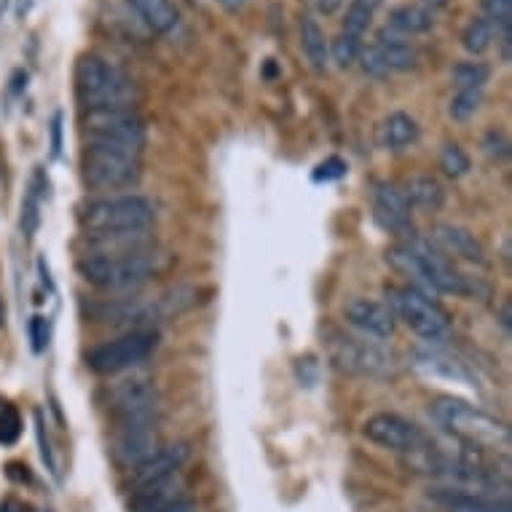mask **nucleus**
I'll list each match as a JSON object with an SVG mask.
<instances>
[{"label":"nucleus","instance_id":"obj_19","mask_svg":"<svg viewBox=\"0 0 512 512\" xmlns=\"http://www.w3.org/2000/svg\"><path fill=\"white\" fill-rule=\"evenodd\" d=\"M89 247H92L89 255H129V252L151 250V236H148V228L108 231V234H92Z\"/></svg>","mask_w":512,"mask_h":512},{"label":"nucleus","instance_id":"obj_35","mask_svg":"<svg viewBox=\"0 0 512 512\" xmlns=\"http://www.w3.org/2000/svg\"><path fill=\"white\" fill-rule=\"evenodd\" d=\"M486 19L494 25L496 35L512 27V0H483Z\"/></svg>","mask_w":512,"mask_h":512},{"label":"nucleus","instance_id":"obj_31","mask_svg":"<svg viewBox=\"0 0 512 512\" xmlns=\"http://www.w3.org/2000/svg\"><path fill=\"white\" fill-rule=\"evenodd\" d=\"M483 89H459L456 97L448 105V113L454 121H470L480 108H483Z\"/></svg>","mask_w":512,"mask_h":512},{"label":"nucleus","instance_id":"obj_33","mask_svg":"<svg viewBox=\"0 0 512 512\" xmlns=\"http://www.w3.org/2000/svg\"><path fill=\"white\" fill-rule=\"evenodd\" d=\"M22 435V416L9 400H0V445H14Z\"/></svg>","mask_w":512,"mask_h":512},{"label":"nucleus","instance_id":"obj_6","mask_svg":"<svg viewBox=\"0 0 512 512\" xmlns=\"http://www.w3.org/2000/svg\"><path fill=\"white\" fill-rule=\"evenodd\" d=\"M156 218L153 204L145 196H102L78 207V220L92 234L108 231H140L148 228Z\"/></svg>","mask_w":512,"mask_h":512},{"label":"nucleus","instance_id":"obj_25","mask_svg":"<svg viewBox=\"0 0 512 512\" xmlns=\"http://www.w3.org/2000/svg\"><path fill=\"white\" fill-rule=\"evenodd\" d=\"M435 19H432V11L421 9V6H397V9L389 11V30L397 35H419L432 30Z\"/></svg>","mask_w":512,"mask_h":512},{"label":"nucleus","instance_id":"obj_40","mask_svg":"<svg viewBox=\"0 0 512 512\" xmlns=\"http://www.w3.org/2000/svg\"><path fill=\"white\" fill-rule=\"evenodd\" d=\"M483 148L491 159H507V153H510V143H507V137L502 132H488L486 140H483Z\"/></svg>","mask_w":512,"mask_h":512},{"label":"nucleus","instance_id":"obj_48","mask_svg":"<svg viewBox=\"0 0 512 512\" xmlns=\"http://www.w3.org/2000/svg\"><path fill=\"white\" fill-rule=\"evenodd\" d=\"M220 3H226V6H239L242 0H220Z\"/></svg>","mask_w":512,"mask_h":512},{"label":"nucleus","instance_id":"obj_21","mask_svg":"<svg viewBox=\"0 0 512 512\" xmlns=\"http://www.w3.org/2000/svg\"><path fill=\"white\" fill-rule=\"evenodd\" d=\"M378 135H381V145H384L387 151H405V148H411V145L419 140V124H416V118L413 116H408L403 110H397V113H389V116L384 118Z\"/></svg>","mask_w":512,"mask_h":512},{"label":"nucleus","instance_id":"obj_29","mask_svg":"<svg viewBox=\"0 0 512 512\" xmlns=\"http://www.w3.org/2000/svg\"><path fill=\"white\" fill-rule=\"evenodd\" d=\"M330 46V59L336 62L338 68L349 70L360 59V51H362V43L357 35H349V33H338L333 41L328 43Z\"/></svg>","mask_w":512,"mask_h":512},{"label":"nucleus","instance_id":"obj_20","mask_svg":"<svg viewBox=\"0 0 512 512\" xmlns=\"http://www.w3.org/2000/svg\"><path fill=\"white\" fill-rule=\"evenodd\" d=\"M376 49L381 51V57L387 62L389 73L397 70V73H408V70H416L419 65V51L411 41H405L403 35L389 33V30H381L378 33Z\"/></svg>","mask_w":512,"mask_h":512},{"label":"nucleus","instance_id":"obj_46","mask_svg":"<svg viewBox=\"0 0 512 512\" xmlns=\"http://www.w3.org/2000/svg\"><path fill=\"white\" fill-rule=\"evenodd\" d=\"M427 6H432V9H443V6H448V0H424Z\"/></svg>","mask_w":512,"mask_h":512},{"label":"nucleus","instance_id":"obj_37","mask_svg":"<svg viewBox=\"0 0 512 512\" xmlns=\"http://www.w3.org/2000/svg\"><path fill=\"white\" fill-rule=\"evenodd\" d=\"M357 62H360L362 70H365L370 78H378V81H381V78L389 76L387 62H384V57H381V51L376 49V43H373V46H368V49H362Z\"/></svg>","mask_w":512,"mask_h":512},{"label":"nucleus","instance_id":"obj_44","mask_svg":"<svg viewBox=\"0 0 512 512\" xmlns=\"http://www.w3.org/2000/svg\"><path fill=\"white\" fill-rule=\"evenodd\" d=\"M502 325H504V330H510V303H504V309H502Z\"/></svg>","mask_w":512,"mask_h":512},{"label":"nucleus","instance_id":"obj_14","mask_svg":"<svg viewBox=\"0 0 512 512\" xmlns=\"http://www.w3.org/2000/svg\"><path fill=\"white\" fill-rule=\"evenodd\" d=\"M161 448V437L156 424L148 427H124L113 440V459L116 464L126 467V470H135L137 464H143L145 459H151Z\"/></svg>","mask_w":512,"mask_h":512},{"label":"nucleus","instance_id":"obj_43","mask_svg":"<svg viewBox=\"0 0 512 512\" xmlns=\"http://www.w3.org/2000/svg\"><path fill=\"white\" fill-rule=\"evenodd\" d=\"M314 3V9L322 11V14H333V11L341 6V0H311Z\"/></svg>","mask_w":512,"mask_h":512},{"label":"nucleus","instance_id":"obj_38","mask_svg":"<svg viewBox=\"0 0 512 512\" xmlns=\"http://www.w3.org/2000/svg\"><path fill=\"white\" fill-rule=\"evenodd\" d=\"M30 341H33V352L41 354L49 346V322L43 317L30 319Z\"/></svg>","mask_w":512,"mask_h":512},{"label":"nucleus","instance_id":"obj_8","mask_svg":"<svg viewBox=\"0 0 512 512\" xmlns=\"http://www.w3.org/2000/svg\"><path fill=\"white\" fill-rule=\"evenodd\" d=\"M156 346H159L156 330H129L121 338L94 346L92 352L86 354V365L100 376H113L126 368H135Z\"/></svg>","mask_w":512,"mask_h":512},{"label":"nucleus","instance_id":"obj_36","mask_svg":"<svg viewBox=\"0 0 512 512\" xmlns=\"http://www.w3.org/2000/svg\"><path fill=\"white\" fill-rule=\"evenodd\" d=\"M370 22H373V11H370L368 6H362V3H357V0H354L344 17V33L362 38V33H368Z\"/></svg>","mask_w":512,"mask_h":512},{"label":"nucleus","instance_id":"obj_41","mask_svg":"<svg viewBox=\"0 0 512 512\" xmlns=\"http://www.w3.org/2000/svg\"><path fill=\"white\" fill-rule=\"evenodd\" d=\"M59 151H62V113H57L51 121V153L59 156Z\"/></svg>","mask_w":512,"mask_h":512},{"label":"nucleus","instance_id":"obj_11","mask_svg":"<svg viewBox=\"0 0 512 512\" xmlns=\"http://www.w3.org/2000/svg\"><path fill=\"white\" fill-rule=\"evenodd\" d=\"M110 411L121 421V427H148L156 424L161 413V400L156 387L148 381H126L116 389Z\"/></svg>","mask_w":512,"mask_h":512},{"label":"nucleus","instance_id":"obj_45","mask_svg":"<svg viewBox=\"0 0 512 512\" xmlns=\"http://www.w3.org/2000/svg\"><path fill=\"white\" fill-rule=\"evenodd\" d=\"M6 317H9V309H6V301L0 298V328L6 325Z\"/></svg>","mask_w":512,"mask_h":512},{"label":"nucleus","instance_id":"obj_16","mask_svg":"<svg viewBox=\"0 0 512 512\" xmlns=\"http://www.w3.org/2000/svg\"><path fill=\"white\" fill-rule=\"evenodd\" d=\"M188 454H191L188 443L161 445L151 459H145L143 464H137L135 470H132V475H129V486L140 488L145 486V483H151V480L167 478L172 472H180V467L185 464Z\"/></svg>","mask_w":512,"mask_h":512},{"label":"nucleus","instance_id":"obj_24","mask_svg":"<svg viewBox=\"0 0 512 512\" xmlns=\"http://www.w3.org/2000/svg\"><path fill=\"white\" fill-rule=\"evenodd\" d=\"M126 3L153 33H169L177 25V9L172 6V0H126Z\"/></svg>","mask_w":512,"mask_h":512},{"label":"nucleus","instance_id":"obj_47","mask_svg":"<svg viewBox=\"0 0 512 512\" xmlns=\"http://www.w3.org/2000/svg\"><path fill=\"white\" fill-rule=\"evenodd\" d=\"M357 3H362V6H368L370 11H376V6H381V0H357Z\"/></svg>","mask_w":512,"mask_h":512},{"label":"nucleus","instance_id":"obj_15","mask_svg":"<svg viewBox=\"0 0 512 512\" xmlns=\"http://www.w3.org/2000/svg\"><path fill=\"white\" fill-rule=\"evenodd\" d=\"M373 210H376V220L387 228V231L405 236V239L413 234L411 204H408V199H405V194L397 185H376V191H373Z\"/></svg>","mask_w":512,"mask_h":512},{"label":"nucleus","instance_id":"obj_39","mask_svg":"<svg viewBox=\"0 0 512 512\" xmlns=\"http://www.w3.org/2000/svg\"><path fill=\"white\" fill-rule=\"evenodd\" d=\"M346 175V164L341 159H328V161H322L317 169H314V180L317 183H328V180H338V177H344Z\"/></svg>","mask_w":512,"mask_h":512},{"label":"nucleus","instance_id":"obj_28","mask_svg":"<svg viewBox=\"0 0 512 512\" xmlns=\"http://www.w3.org/2000/svg\"><path fill=\"white\" fill-rule=\"evenodd\" d=\"M494 38H496V30L486 17H475L470 25L464 27V33H462L464 49L470 51V54H475V57L486 54V51L491 49Z\"/></svg>","mask_w":512,"mask_h":512},{"label":"nucleus","instance_id":"obj_22","mask_svg":"<svg viewBox=\"0 0 512 512\" xmlns=\"http://www.w3.org/2000/svg\"><path fill=\"white\" fill-rule=\"evenodd\" d=\"M400 191H403L411 207H419V210L424 212H437L445 204L443 185L429 175L408 177Z\"/></svg>","mask_w":512,"mask_h":512},{"label":"nucleus","instance_id":"obj_17","mask_svg":"<svg viewBox=\"0 0 512 512\" xmlns=\"http://www.w3.org/2000/svg\"><path fill=\"white\" fill-rule=\"evenodd\" d=\"M177 499H183V478L180 472H172L167 478L151 480L140 488H132L129 496V512H159Z\"/></svg>","mask_w":512,"mask_h":512},{"label":"nucleus","instance_id":"obj_27","mask_svg":"<svg viewBox=\"0 0 512 512\" xmlns=\"http://www.w3.org/2000/svg\"><path fill=\"white\" fill-rule=\"evenodd\" d=\"M437 499L445 504V512H510V504L491 502V499H480V496L456 494V491H443Z\"/></svg>","mask_w":512,"mask_h":512},{"label":"nucleus","instance_id":"obj_30","mask_svg":"<svg viewBox=\"0 0 512 512\" xmlns=\"http://www.w3.org/2000/svg\"><path fill=\"white\" fill-rule=\"evenodd\" d=\"M456 89H483L491 78V70L483 62H459L451 73Z\"/></svg>","mask_w":512,"mask_h":512},{"label":"nucleus","instance_id":"obj_2","mask_svg":"<svg viewBox=\"0 0 512 512\" xmlns=\"http://www.w3.org/2000/svg\"><path fill=\"white\" fill-rule=\"evenodd\" d=\"M387 261L397 271H403L405 277L413 279L424 290L448 295H467V277L454 269V263L448 261L443 250H437L435 244L424 236L411 234L405 239L403 247H392L387 252Z\"/></svg>","mask_w":512,"mask_h":512},{"label":"nucleus","instance_id":"obj_13","mask_svg":"<svg viewBox=\"0 0 512 512\" xmlns=\"http://www.w3.org/2000/svg\"><path fill=\"white\" fill-rule=\"evenodd\" d=\"M346 322L376 341H387L395 336V314L387 303L368 301V298H352L344 306Z\"/></svg>","mask_w":512,"mask_h":512},{"label":"nucleus","instance_id":"obj_9","mask_svg":"<svg viewBox=\"0 0 512 512\" xmlns=\"http://www.w3.org/2000/svg\"><path fill=\"white\" fill-rule=\"evenodd\" d=\"M81 175L94 191H124L140 180V159H129L102 148H84Z\"/></svg>","mask_w":512,"mask_h":512},{"label":"nucleus","instance_id":"obj_3","mask_svg":"<svg viewBox=\"0 0 512 512\" xmlns=\"http://www.w3.org/2000/svg\"><path fill=\"white\" fill-rule=\"evenodd\" d=\"M76 92L81 105L89 110L135 108L140 100L135 81L94 54H84L76 62Z\"/></svg>","mask_w":512,"mask_h":512},{"label":"nucleus","instance_id":"obj_34","mask_svg":"<svg viewBox=\"0 0 512 512\" xmlns=\"http://www.w3.org/2000/svg\"><path fill=\"white\" fill-rule=\"evenodd\" d=\"M440 167L448 177H464L470 172V156L456 143H448L440 153Z\"/></svg>","mask_w":512,"mask_h":512},{"label":"nucleus","instance_id":"obj_18","mask_svg":"<svg viewBox=\"0 0 512 512\" xmlns=\"http://www.w3.org/2000/svg\"><path fill=\"white\" fill-rule=\"evenodd\" d=\"M429 242L435 244L437 250H445L448 255H456V258H464V261L478 263V266L486 263V250L478 242V236L467 231V228L454 226V223H440V226H435Z\"/></svg>","mask_w":512,"mask_h":512},{"label":"nucleus","instance_id":"obj_23","mask_svg":"<svg viewBox=\"0 0 512 512\" xmlns=\"http://www.w3.org/2000/svg\"><path fill=\"white\" fill-rule=\"evenodd\" d=\"M301 51H303V57L309 59V65L317 70V73H325V70H328L330 46L325 33H322V27L317 25V19H311V17L301 19Z\"/></svg>","mask_w":512,"mask_h":512},{"label":"nucleus","instance_id":"obj_1","mask_svg":"<svg viewBox=\"0 0 512 512\" xmlns=\"http://www.w3.org/2000/svg\"><path fill=\"white\" fill-rule=\"evenodd\" d=\"M429 413L445 432H451L467 448H478L486 454H507V448H510L507 424L464 400L437 397L435 403L429 405Z\"/></svg>","mask_w":512,"mask_h":512},{"label":"nucleus","instance_id":"obj_42","mask_svg":"<svg viewBox=\"0 0 512 512\" xmlns=\"http://www.w3.org/2000/svg\"><path fill=\"white\" fill-rule=\"evenodd\" d=\"M159 512H196V504L191 499H177V502H172L169 507H164Z\"/></svg>","mask_w":512,"mask_h":512},{"label":"nucleus","instance_id":"obj_5","mask_svg":"<svg viewBox=\"0 0 512 512\" xmlns=\"http://www.w3.org/2000/svg\"><path fill=\"white\" fill-rule=\"evenodd\" d=\"M161 266V255L153 250L129 255H84L78 261V274L100 290H129L151 279Z\"/></svg>","mask_w":512,"mask_h":512},{"label":"nucleus","instance_id":"obj_7","mask_svg":"<svg viewBox=\"0 0 512 512\" xmlns=\"http://www.w3.org/2000/svg\"><path fill=\"white\" fill-rule=\"evenodd\" d=\"M389 309L395 317H400L408 328L427 344H440L451 333V322L448 314L440 309L427 293H421L419 287H395L389 290Z\"/></svg>","mask_w":512,"mask_h":512},{"label":"nucleus","instance_id":"obj_32","mask_svg":"<svg viewBox=\"0 0 512 512\" xmlns=\"http://www.w3.org/2000/svg\"><path fill=\"white\" fill-rule=\"evenodd\" d=\"M41 199L43 191L38 188V183L30 185L25 202H22V231H25L27 239H33V234L38 231V223H41Z\"/></svg>","mask_w":512,"mask_h":512},{"label":"nucleus","instance_id":"obj_26","mask_svg":"<svg viewBox=\"0 0 512 512\" xmlns=\"http://www.w3.org/2000/svg\"><path fill=\"white\" fill-rule=\"evenodd\" d=\"M416 365H419L424 373L429 376H448V378H456V381H470L467 376V370L454 360V357H448L443 352H419L416 354Z\"/></svg>","mask_w":512,"mask_h":512},{"label":"nucleus","instance_id":"obj_12","mask_svg":"<svg viewBox=\"0 0 512 512\" xmlns=\"http://www.w3.org/2000/svg\"><path fill=\"white\" fill-rule=\"evenodd\" d=\"M330 357L336 368L346 373H360V376H389L392 373V354H387L373 341L338 336L330 344Z\"/></svg>","mask_w":512,"mask_h":512},{"label":"nucleus","instance_id":"obj_4","mask_svg":"<svg viewBox=\"0 0 512 512\" xmlns=\"http://www.w3.org/2000/svg\"><path fill=\"white\" fill-rule=\"evenodd\" d=\"M84 143L86 148L140 159L145 148L143 116L135 108L89 110V116H84Z\"/></svg>","mask_w":512,"mask_h":512},{"label":"nucleus","instance_id":"obj_49","mask_svg":"<svg viewBox=\"0 0 512 512\" xmlns=\"http://www.w3.org/2000/svg\"><path fill=\"white\" fill-rule=\"evenodd\" d=\"M0 512H14V507H11V504H3V507H0Z\"/></svg>","mask_w":512,"mask_h":512},{"label":"nucleus","instance_id":"obj_10","mask_svg":"<svg viewBox=\"0 0 512 512\" xmlns=\"http://www.w3.org/2000/svg\"><path fill=\"white\" fill-rule=\"evenodd\" d=\"M362 435L368 437L370 443L403 456L429 445V437L413 421L403 419L397 413H376V416H370L365 421V427H362Z\"/></svg>","mask_w":512,"mask_h":512}]
</instances>
